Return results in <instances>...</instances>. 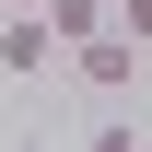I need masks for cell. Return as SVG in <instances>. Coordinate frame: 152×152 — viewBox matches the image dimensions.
<instances>
[{
	"mask_svg": "<svg viewBox=\"0 0 152 152\" xmlns=\"http://www.w3.org/2000/svg\"><path fill=\"white\" fill-rule=\"evenodd\" d=\"M0 12H47V0H0Z\"/></svg>",
	"mask_w": 152,
	"mask_h": 152,
	"instance_id": "cell-4",
	"label": "cell"
},
{
	"mask_svg": "<svg viewBox=\"0 0 152 152\" xmlns=\"http://www.w3.org/2000/svg\"><path fill=\"white\" fill-rule=\"evenodd\" d=\"M0 70H12V82H47L58 70V23L47 12H0Z\"/></svg>",
	"mask_w": 152,
	"mask_h": 152,
	"instance_id": "cell-1",
	"label": "cell"
},
{
	"mask_svg": "<svg viewBox=\"0 0 152 152\" xmlns=\"http://www.w3.org/2000/svg\"><path fill=\"white\" fill-rule=\"evenodd\" d=\"M47 23H58V47H70V35H94V23H105V0H47Z\"/></svg>",
	"mask_w": 152,
	"mask_h": 152,
	"instance_id": "cell-2",
	"label": "cell"
},
{
	"mask_svg": "<svg viewBox=\"0 0 152 152\" xmlns=\"http://www.w3.org/2000/svg\"><path fill=\"white\" fill-rule=\"evenodd\" d=\"M105 23H117V35H140V47H152V0H105Z\"/></svg>",
	"mask_w": 152,
	"mask_h": 152,
	"instance_id": "cell-3",
	"label": "cell"
}]
</instances>
